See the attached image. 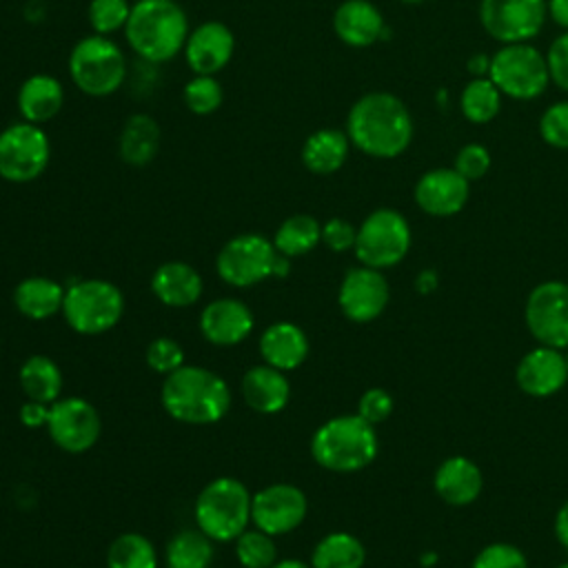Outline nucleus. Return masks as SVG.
Segmentation results:
<instances>
[{
    "label": "nucleus",
    "instance_id": "obj_1",
    "mask_svg": "<svg viewBox=\"0 0 568 568\" xmlns=\"http://www.w3.org/2000/svg\"><path fill=\"white\" fill-rule=\"evenodd\" d=\"M346 135L357 151L377 160H390L408 149L413 118L397 95L371 91L353 102L346 115Z\"/></svg>",
    "mask_w": 568,
    "mask_h": 568
},
{
    "label": "nucleus",
    "instance_id": "obj_2",
    "mask_svg": "<svg viewBox=\"0 0 568 568\" xmlns=\"http://www.w3.org/2000/svg\"><path fill=\"white\" fill-rule=\"evenodd\" d=\"M160 402L169 417L191 426L220 422L231 408V388L217 373L184 364L164 377Z\"/></svg>",
    "mask_w": 568,
    "mask_h": 568
},
{
    "label": "nucleus",
    "instance_id": "obj_3",
    "mask_svg": "<svg viewBox=\"0 0 568 568\" xmlns=\"http://www.w3.org/2000/svg\"><path fill=\"white\" fill-rule=\"evenodd\" d=\"M189 31L186 11L175 0H135L124 38L133 53L160 64L184 51Z\"/></svg>",
    "mask_w": 568,
    "mask_h": 568
},
{
    "label": "nucleus",
    "instance_id": "obj_4",
    "mask_svg": "<svg viewBox=\"0 0 568 568\" xmlns=\"http://www.w3.org/2000/svg\"><path fill=\"white\" fill-rule=\"evenodd\" d=\"M375 426L359 415H339L324 422L311 437L313 459L333 473H357L377 455Z\"/></svg>",
    "mask_w": 568,
    "mask_h": 568
},
{
    "label": "nucleus",
    "instance_id": "obj_5",
    "mask_svg": "<svg viewBox=\"0 0 568 568\" xmlns=\"http://www.w3.org/2000/svg\"><path fill=\"white\" fill-rule=\"evenodd\" d=\"M251 499L253 495L240 479L217 477L195 499V524L213 541H235L251 524Z\"/></svg>",
    "mask_w": 568,
    "mask_h": 568
},
{
    "label": "nucleus",
    "instance_id": "obj_6",
    "mask_svg": "<svg viewBox=\"0 0 568 568\" xmlns=\"http://www.w3.org/2000/svg\"><path fill=\"white\" fill-rule=\"evenodd\" d=\"M69 75L84 95L106 98L124 84L126 58L109 36L91 33L73 44Z\"/></svg>",
    "mask_w": 568,
    "mask_h": 568
},
{
    "label": "nucleus",
    "instance_id": "obj_7",
    "mask_svg": "<svg viewBox=\"0 0 568 568\" xmlns=\"http://www.w3.org/2000/svg\"><path fill=\"white\" fill-rule=\"evenodd\" d=\"M64 288L62 315L69 328L80 335H102L115 328L124 313V295L115 284L73 277Z\"/></svg>",
    "mask_w": 568,
    "mask_h": 568
},
{
    "label": "nucleus",
    "instance_id": "obj_8",
    "mask_svg": "<svg viewBox=\"0 0 568 568\" xmlns=\"http://www.w3.org/2000/svg\"><path fill=\"white\" fill-rule=\"evenodd\" d=\"M488 78L501 95L515 100L539 98L550 82L546 55L528 42L504 44L495 55H490Z\"/></svg>",
    "mask_w": 568,
    "mask_h": 568
},
{
    "label": "nucleus",
    "instance_id": "obj_9",
    "mask_svg": "<svg viewBox=\"0 0 568 568\" xmlns=\"http://www.w3.org/2000/svg\"><path fill=\"white\" fill-rule=\"evenodd\" d=\"M410 248V226L395 209H375L357 226L355 255L364 266L388 268L399 264Z\"/></svg>",
    "mask_w": 568,
    "mask_h": 568
},
{
    "label": "nucleus",
    "instance_id": "obj_10",
    "mask_svg": "<svg viewBox=\"0 0 568 568\" xmlns=\"http://www.w3.org/2000/svg\"><path fill=\"white\" fill-rule=\"evenodd\" d=\"M51 160V142L40 124L13 122L0 131V178L13 184L38 180Z\"/></svg>",
    "mask_w": 568,
    "mask_h": 568
},
{
    "label": "nucleus",
    "instance_id": "obj_11",
    "mask_svg": "<svg viewBox=\"0 0 568 568\" xmlns=\"http://www.w3.org/2000/svg\"><path fill=\"white\" fill-rule=\"evenodd\" d=\"M275 246L260 233H240L231 237L215 257V271L222 282L235 288H248L271 277Z\"/></svg>",
    "mask_w": 568,
    "mask_h": 568
},
{
    "label": "nucleus",
    "instance_id": "obj_12",
    "mask_svg": "<svg viewBox=\"0 0 568 568\" xmlns=\"http://www.w3.org/2000/svg\"><path fill=\"white\" fill-rule=\"evenodd\" d=\"M546 16V0H479V22L501 44L532 40L544 29Z\"/></svg>",
    "mask_w": 568,
    "mask_h": 568
},
{
    "label": "nucleus",
    "instance_id": "obj_13",
    "mask_svg": "<svg viewBox=\"0 0 568 568\" xmlns=\"http://www.w3.org/2000/svg\"><path fill=\"white\" fill-rule=\"evenodd\" d=\"M47 430L58 448L71 455H80L95 446L102 422L98 408L89 399L60 397L49 406Z\"/></svg>",
    "mask_w": 568,
    "mask_h": 568
},
{
    "label": "nucleus",
    "instance_id": "obj_14",
    "mask_svg": "<svg viewBox=\"0 0 568 568\" xmlns=\"http://www.w3.org/2000/svg\"><path fill=\"white\" fill-rule=\"evenodd\" d=\"M526 326L541 346L568 348V284L544 282L526 300Z\"/></svg>",
    "mask_w": 568,
    "mask_h": 568
},
{
    "label": "nucleus",
    "instance_id": "obj_15",
    "mask_svg": "<svg viewBox=\"0 0 568 568\" xmlns=\"http://www.w3.org/2000/svg\"><path fill=\"white\" fill-rule=\"evenodd\" d=\"M306 513V495L293 484H271L251 499V524L273 537L295 530Z\"/></svg>",
    "mask_w": 568,
    "mask_h": 568
},
{
    "label": "nucleus",
    "instance_id": "obj_16",
    "mask_svg": "<svg viewBox=\"0 0 568 568\" xmlns=\"http://www.w3.org/2000/svg\"><path fill=\"white\" fill-rule=\"evenodd\" d=\"M388 297L390 291L382 271L364 264L351 268L337 291V304L342 313L357 324L379 317L388 304Z\"/></svg>",
    "mask_w": 568,
    "mask_h": 568
},
{
    "label": "nucleus",
    "instance_id": "obj_17",
    "mask_svg": "<svg viewBox=\"0 0 568 568\" xmlns=\"http://www.w3.org/2000/svg\"><path fill=\"white\" fill-rule=\"evenodd\" d=\"M233 51V31L220 20H206L189 31L182 53L195 75H215L231 62Z\"/></svg>",
    "mask_w": 568,
    "mask_h": 568
},
{
    "label": "nucleus",
    "instance_id": "obj_18",
    "mask_svg": "<svg viewBox=\"0 0 568 568\" xmlns=\"http://www.w3.org/2000/svg\"><path fill=\"white\" fill-rule=\"evenodd\" d=\"M255 328L251 308L237 297H220L200 313V331L213 346H235L244 342Z\"/></svg>",
    "mask_w": 568,
    "mask_h": 568
},
{
    "label": "nucleus",
    "instance_id": "obj_19",
    "mask_svg": "<svg viewBox=\"0 0 568 568\" xmlns=\"http://www.w3.org/2000/svg\"><path fill=\"white\" fill-rule=\"evenodd\" d=\"M470 182L455 169L426 171L415 184L417 206L435 217H448L464 209L468 202Z\"/></svg>",
    "mask_w": 568,
    "mask_h": 568
},
{
    "label": "nucleus",
    "instance_id": "obj_20",
    "mask_svg": "<svg viewBox=\"0 0 568 568\" xmlns=\"http://www.w3.org/2000/svg\"><path fill=\"white\" fill-rule=\"evenodd\" d=\"M515 379L519 388L532 397L555 395L568 382L566 357L552 346L532 348L519 359Z\"/></svg>",
    "mask_w": 568,
    "mask_h": 568
},
{
    "label": "nucleus",
    "instance_id": "obj_21",
    "mask_svg": "<svg viewBox=\"0 0 568 568\" xmlns=\"http://www.w3.org/2000/svg\"><path fill=\"white\" fill-rule=\"evenodd\" d=\"M333 31L348 47H371L384 31L382 11L368 0H344L333 13Z\"/></svg>",
    "mask_w": 568,
    "mask_h": 568
},
{
    "label": "nucleus",
    "instance_id": "obj_22",
    "mask_svg": "<svg viewBox=\"0 0 568 568\" xmlns=\"http://www.w3.org/2000/svg\"><path fill=\"white\" fill-rule=\"evenodd\" d=\"M242 397L255 413L275 415L284 410L291 399V384L284 371L268 364H257L251 366L242 377Z\"/></svg>",
    "mask_w": 568,
    "mask_h": 568
},
{
    "label": "nucleus",
    "instance_id": "obj_23",
    "mask_svg": "<svg viewBox=\"0 0 568 568\" xmlns=\"http://www.w3.org/2000/svg\"><path fill=\"white\" fill-rule=\"evenodd\" d=\"M153 295L171 308L193 306L204 291L202 275L186 262H164L151 275Z\"/></svg>",
    "mask_w": 568,
    "mask_h": 568
},
{
    "label": "nucleus",
    "instance_id": "obj_24",
    "mask_svg": "<svg viewBox=\"0 0 568 568\" xmlns=\"http://www.w3.org/2000/svg\"><path fill=\"white\" fill-rule=\"evenodd\" d=\"M308 337L293 322H275L260 335V355L264 364L277 371H295L308 357Z\"/></svg>",
    "mask_w": 568,
    "mask_h": 568
},
{
    "label": "nucleus",
    "instance_id": "obj_25",
    "mask_svg": "<svg viewBox=\"0 0 568 568\" xmlns=\"http://www.w3.org/2000/svg\"><path fill=\"white\" fill-rule=\"evenodd\" d=\"M16 102L24 122L42 126L62 111L64 89L58 78L49 73H33L20 84Z\"/></svg>",
    "mask_w": 568,
    "mask_h": 568
},
{
    "label": "nucleus",
    "instance_id": "obj_26",
    "mask_svg": "<svg viewBox=\"0 0 568 568\" xmlns=\"http://www.w3.org/2000/svg\"><path fill=\"white\" fill-rule=\"evenodd\" d=\"M435 490L450 506H468L481 493V470L479 466L462 455L448 457L439 464L435 473Z\"/></svg>",
    "mask_w": 568,
    "mask_h": 568
},
{
    "label": "nucleus",
    "instance_id": "obj_27",
    "mask_svg": "<svg viewBox=\"0 0 568 568\" xmlns=\"http://www.w3.org/2000/svg\"><path fill=\"white\" fill-rule=\"evenodd\" d=\"M64 286L44 275H31L18 282L13 288V304L20 315L29 320H49L62 313L64 304Z\"/></svg>",
    "mask_w": 568,
    "mask_h": 568
},
{
    "label": "nucleus",
    "instance_id": "obj_28",
    "mask_svg": "<svg viewBox=\"0 0 568 568\" xmlns=\"http://www.w3.org/2000/svg\"><path fill=\"white\" fill-rule=\"evenodd\" d=\"M351 140L339 129H317L302 144V164L315 175H331L348 160Z\"/></svg>",
    "mask_w": 568,
    "mask_h": 568
},
{
    "label": "nucleus",
    "instance_id": "obj_29",
    "mask_svg": "<svg viewBox=\"0 0 568 568\" xmlns=\"http://www.w3.org/2000/svg\"><path fill=\"white\" fill-rule=\"evenodd\" d=\"M160 146V126L158 122L146 113H133L126 118L118 151L120 158L131 166H146Z\"/></svg>",
    "mask_w": 568,
    "mask_h": 568
},
{
    "label": "nucleus",
    "instance_id": "obj_30",
    "mask_svg": "<svg viewBox=\"0 0 568 568\" xmlns=\"http://www.w3.org/2000/svg\"><path fill=\"white\" fill-rule=\"evenodd\" d=\"M18 382L27 399L53 404L62 393V371L47 355H31L18 371Z\"/></svg>",
    "mask_w": 568,
    "mask_h": 568
},
{
    "label": "nucleus",
    "instance_id": "obj_31",
    "mask_svg": "<svg viewBox=\"0 0 568 568\" xmlns=\"http://www.w3.org/2000/svg\"><path fill=\"white\" fill-rule=\"evenodd\" d=\"M271 242L277 253L291 260L302 257L322 242V224L313 215L295 213L277 226Z\"/></svg>",
    "mask_w": 568,
    "mask_h": 568
},
{
    "label": "nucleus",
    "instance_id": "obj_32",
    "mask_svg": "<svg viewBox=\"0 0 568 568\" xmlns=\"http://www.w3.org/2000/svg\"><path fill=\"white\" fill-rule=\"evenodd\" d=\"M364 561V544L351 532H331L322 537L311 555V568H362Z\"/></svg>",
    "mask_w": 568,
    "mask_h": 568
},
{
    "label": "nucleus",
    "instance_id": "obj_33",
    "mask_svg": "<svg viewBox=\"0 0 568 568\" xmlns=\"http://www.w3.org/2000/svg\"><path fill=\"white\" fill-rule=\"evenodd\" d=\"M215 557L213 539L200 528H186L171 537L166 544V568H209Z\"/></svg>",
    "mask_w": 568,
    "mask_h": 568
},
{
    "label": "nucleus",
    "instance_id": "obj_34",
    "mask_svg": "<svg viewBox=\"0 0 568 568\" xmlns=\"http://www.w3.org/2000/svg\"><path fill=\"white\" fill-rule=\"evenodd\" d=\"M459 106L468 122L486 124L501 109V91L493 84L490 78H473L462 91Z\"/></svg>",
    "mask_w": 568,
    "mask_h": 568
},
{
    "label": "nucleus",
    "instance_id": "obj_35",
    "mask_svg": "<svg viewBox=\"0 0 568 568\" xmlns=\"http://www.w3.org/2000/svg\"><path fill=\"white\" fill-rule=\"evenodd\" d=\"M106 568H158V552L144 535L124 532L111 541Z\"/></svg>",
    "mask_w": 568,
    "mask_h": 568
},
{
    "label": "nucleus",
    "instance_id": "obj_36",
    "mask_svg": "<svg viewBox=\"0 0 568 568\" xmlns=\"http://www.w3.org/2000/svg\"><path fill=\"white\" fill-rule=\"evenodd\" d=\"M235 557L242 568H271L277 561L275 537L260 528H246L235 539Z\"/></svg>",
    "mask_w": 568,
    "mask_h": 568
},
{
    "label": "nucleus",
    "instance_id": "obj_37",
    "mask_svg": "<svg viewBox=\"0 0 568 568\" xmlns=\"http://www.w3.org/2000/svg\"><path fill=\"white\" fill-rule=\"evenodd\" d=\"M184 104L195 115H211L222 106L224 91L215 75H195L184 84Z\"/></svg>",
    "mask_w": 568,
    "mask_h": 568
},
{
    "label": "nucleus",
    "instance_id": "obj_38",
    "mask_svg": "<svg viewBox=\"0 0 568 568\" xmlns=\"http://www.w3.org/2000/svg\"><path fill=\"white\" fill-rule=\"evenodd\" d=\"M131 7L133 4L129 0H91L87 16L93 33L111 36L124 29L131 16Z\"/></svg>",
    "mask_w": 568,
    "mask_h": 568
},
{
    "label": "nucleus",
    "instance_id": "obj_39",
    "mask_svg": "<svg viewBox=\"0 0 568 568\" xmlns=\"http://www.w3.org/2000/svg\"><path fill=\"white\" fill-rule=\"evenodd\" d=\"M146 364L151 371L160 373V375H171L178 368H182L184 362V351L180 346V342L171 339V337H155L149 346H146Z\"/></svg>",
    "mask_w": 568,
    "mask_h": 568
},
{
    "label": "nucleus",
    "instance_id": "obj_40",
    "mask_svg": "<svg viewBox=\"0 0 568 568\" xmlns=\"http://www.w3.org/2000/svg\"><path fill=\"white\" fill-rule=\"evenodd\" d=\"M539 135L548 146L568 149V100L555 102L541 113Z\"/></svg>",
    "mask_w": 568,
    "mask_h": 568
},
{
    "label": "nucleus",
    "instance_id": "obj_41",
    "mask_svg": "<svg viewBox=\"0 0 568 568\" xmlns=\"http://www.w3.org/2000/svg\"><path fill=\"white\" fill-rule=\"evenodd\" d=\"M473 568H528V561L513 544H490L481 548L473 561Z\"/></svg>",
    "mask_w": 568,
    "mask_h": 568
},
{
    "label": "nucleus",
    "instance_id": "obj_42",
    "mask_svg": "<svg viewBox=\"0 0 568 568\" xmlns=\"http://www.w3.org/2000/svg\"><path fill=\"white\" fill-rule=\"evenodd\" d=\"M453 169L466 178L468 182H475V180H481L488 169H490V153L486 146L477 144V142H470L466 146H462L455 155V164Z\"/></svg>",
    "mask_w": 568,
    "mask_h": 568
},
{
    "label": "nucleus",
    "instance_id": "obj_43",
    "mask_svg": "<svg viewBox=\"0 0 568 568\" xmlns=\"http://www.w3.org/2000/svg\"><path fill=\"white\" fill-rule=\"evenodd\" d=\"M393 413V397L384 388H368L357 402V415L368 424H382Z\"/></svg>",
    "mask_w": 568,
    "mask_h": 568
},
{
    "label": "nucleus",
    "instance_id": "obj_44",
    "mask_svg": "<svg viewBox=\"0 0 568 568\" xmlns=\"http://www.w3.org/2000/svg\"><path fill=\"white\" fill-rule=\"evenodd\" d=\"M357 229L342 220V217H331L328 222L322 224V244H326L335 253H344L355 246Z\"/></svg>",
    "mask_w": 568,
    "mask_h": 568
},
{
    "label": "nucleus",
    "instance_id": "obj_45",
    "mask_svg": "<svg viewBox=\"0 0 568 568\" xmlns=\"http://www.w3.org/2000/svg\"><path fill=\"white\" fill-rule=\"evenodd\" d=\"M550 82H555L561 91L568 93V31L557 36L546 53Z\"/></svg>",
    "mask_w": 568,
    "mask_h": 568
},
{
    "label": "nucleus",
    "instance_id": "obj_46",
    "mask_svg": "<svg viewBox=\"0 0 568 568\" xmlns=\"http://www.w3.org/2000/svg\"><path fill=\"white\" fill-rule=\"evenodd\" d=\"M49 406L51 404H44V402H36V399H27L22 406H20V424L27 426V428H40V426H47V419H49Z\"/></svg>",
    "mask_w": 568,
    "mask_h": 568
},
{
    "label": "nucleus",
    "instance_id": "obj_47",
    "mask_svg": "<svg viewBox=\"0 0 568 568\" xmlns=\"http://www.w3.org/2000/svg\"><path fill=\"white\" fill-rule=\"evenodd\" d=\"M555 535L564 548H568V501L557 510L555 517Z\"/></svg>",
    "mask_w": 568,
    "mask_h": 568
},
{
    "label": "nucleus",
    "instance_id": "obj_48",
    "mask_svg": "<svg viewBox=\"0 0 568 568\" xmlns=\"http://www.w3.org/2000/svg\"><path fill=\"white\" fill-rule=\"evenodd\" d=\"M550 18L568 31V0H548Z\"/></svg>",
    "mask_w": 568,
    "mask_h": 568
},
{
    "label": "nucleus",
    "instance_id": "obj_49",
    "mask_svg": "<svg viewBox=\"0 0 568 568\" xmlns=\"http://www.w3.org/2000/svg\"><path fill=\"white\" fill-rule=\"evenodd\" d=\"M488 69H490V58L486 55H473L468 60V71L475 75V78H488Z\"/></svg>",
    "mask_w": 568,
    "mask_h": 568
},
{
    "label": "nucleus",
    "instance_id": "obj_50",
    "mask_svg": "<svg viewBox=\"0 0 568 568\" xmlns=\"http://www.w3.org/2000/svg\"><path fill=\"white\" fill-rule=\"evenodd\" d=\"M291 271V257L277 253L275 255V262H273V271H271V277H286Z\"/></svg>",
    "mask_w": 568,
    "mask_h": 568
},
{
    "label": "nucleus",
    "instance_id": "obj_51",
    "mask_svg": "<svg viewBox=\"0 0 568 568\" xmlns=\"http://www.w3.org/2000/svg\"><path fill=\"white\" fill-rule=\"evenodd\" d=\"M435 284H437V280H435V273H433V271H424V273H419L417 286H419V291H422V293L430 291Z\"/></svg>",
    "mask_w": 568,
    "mask_h": 568
},
{
    "label": "nucleus",
    "instance_id": "obj_52",
    "mask_svg": "<svg viewBox=\"0 0 568 568\" xmlns=\"http://www.w3.org/2000/svg\"><path fill=\"white\" fill-rule=\"evenodd\" d=\"M271 568H311V564H306L302 559H280Z\"/></svg>",
    "mask_w": 568,
    "mask_h": 568
},
{
    "label": "nucleus",
    "instance_id": "obj_53",
    "mask_svg": "<svg viewBox=\"0 0 568 568\" xmlns=\"http://www.w3.org/2000/svg\"><path fill=\"white\" fill-rule=\"evenodd\" d=\"M402 2H406V4H419V2H426V0H402Z\"/></svg>",
    "mask_w": 568,
    "mask_h": 568
},
{
    "label": "nucleus",
    "instance_id": "obj_54",
    "mask_svg": "<svg viewBox=\"0 0 568 568\" xmlns=\"http://www.w3.org/2000/svg\"><path fill=\"white\" fill-rule=\"evenodd\" d=\"M557 568H568V564H559V566H557Z\"/></svg>",
    "mask_w": 568,
    "mask_h": 568
},
{
    "label": "nucleus",
    "instance_id": "obj_55",
    "mask_svg": "<svg viewBox=\"0 0 568 568\" xmlns=\"http://www.w3.org/2000/svg\"><path fill=\"white\" fill-rule=\"evenodd\" d=\"M564 357H566V366H568V353H566V355H564Z\"/></svg>",
    "mask_w": 568,
    "mask_h": 568
}]
</instances>
